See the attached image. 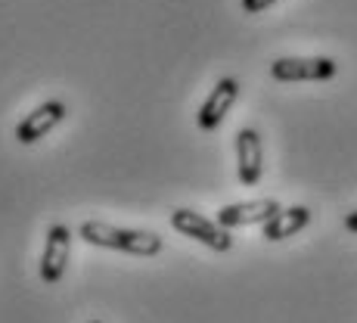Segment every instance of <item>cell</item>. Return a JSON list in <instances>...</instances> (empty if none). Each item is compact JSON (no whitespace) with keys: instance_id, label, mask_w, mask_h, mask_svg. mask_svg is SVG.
I'll return each mask as SVG.
<instances>
[{"instance_id":"4","label":"cell","mask_w":357,"mask_h":323,"mask_svg":"<svg viewBox=\"0 0 357 323\" xmlns=\"http://www.w3.org/2000/svg\"><path fill=\"white\" fill-rule=\"evenodd\" d=\"M68 258H72V230L66 224H50L40 252V280L44 286H56L66 277Z\"/></svg>"},{"instance_id":"8","label":"cell","mask_w":357,"mask_h":323,"mask_svg":"<svg viewBox=\"0 0 357 323\" xmlns=\"http://www.w3.org/2000/svg\"><path fill=\"white\" fill-rule=\"evenodd\" d=\"M283 205L277 199H249V202H233V205H224L218 211V224L233 230V227H252V224H261L264 227L271 221Z\"/></svg>"},{"instance_id":"6","label":"cell","mask_w":357,"mask_h":323,"mask_svg":"<svg viewBox=\"0 0 357 323\" xmlns=\"http://www.w3.org/2000/svg\"><path fill=\"white\" fill-rule=\"evenodd\" d=\"M236 100H239V81L236 78H221L215 87H211V93L205 97V103L199 106V112H196L199 130L211 134V130L221 128Z\"/></svg>"},{"instance_id":"1","label":"cell","mask_w":357,"mask_h":323,"mask_svg":"<svg viewBox=\"0 0 357 323\" xmlns=\"http://www.w3.org/2000/svg\"><path fill=\"white\" fill-rule=\"evenodd\" d=\"M78 236L100 249H115L128 252V255L140 258H155L165 249L162 236L155 230H130V227H115L106 221H84L78 227Z\"/></svg>"},{"instance_id":"5","label":"cell","mask_w":357,"mask_h":323,"mask_svg":"<svg viewBox=\"0 0 357 323\" xmlns=\"http://www.w3.org/2000/svg\"><path fill=\"white\" fill-rule=\"evenodd\" d=\"M66 119H68L66 103L63 100H47V103H40V106H34L31 112L16 125V140L22 143V147H31V143L44 140L53 128L63 125Z\"/></svg>"},{"instance_id":"7","label":"cell","mask_w":357,"mask_h":323,"mask_svg":"<svg viewBox=\"0 0 357 323\" xmlns=\"http://www.w3.org/2000/svg\"><path fill=\"white\" fill-rule=\"evenodd\" d=\"M236 174L243 187H255L264 174V147L255 128L236 130Z\"/></svg>"},{"instance_id":"12","label":"cell","mask_w":357,"mask_h":323,"mask_svg":"<svg viewBox=\"0 0 357 323\" xmlns=\"http://www.w3.org/2000/svg\"><path fill=\"white\" fill-rule=\"evenodd\" d=\"M91 323H100V320H91Z\"/></svg>"},{"instance_id":"2","label":"cell","mask_w":357,"mask_h":323,"mask_svg":"<svg viewBox=\"0 0 357 323\" xmlns=\"http://www.w3.org/2000/svg\"><path fill=\"white\" fill-rule=\"evenodd\" d=\"M171 227H174L177 233H183V236L208 246L211 252H230L233 249V236H230L227 227H221L218 221L199 215V211H193V209H174L171 211Z\"/></svg>"},{"instance_id":"3","label":"cell","mask_w":357,"mask_h":323,"mask_svg":"<svg viewBox=\"0 0 357 323\" xmlns=\"http://www.w3.org/2000/svg\"><path fill=\"white\" fill-rule=\"evenodd\" d=\"M339 72L335 59L329 57H280L271 63V78L295 84V81H329Z\"/></svg>"},{"instance_id":"11","label":"cell","mask_w":357,"mask_h":323,"mask_svg":"<svg viewBox=\"0 0 357 323\" xmlns=\"http://www.w3.org/2000/svg\"><path fill=\"white\" fill-rule=\"evenodd\" d=\"M345 230L357 233V211H348V215H345Z\"/></svg>"},{"instance_id":"9","label":"cell","mask_w":357,"mask_h":323,"mask_svg":"<svg viewBox=\"0 0 357 323\" xmlns=\"http://www.w3.org/2000/svg\"><path fill=\"white\" fill-rule=\"evenodd\" d=\"M311 224V209L307 205H289V209H280L264 227H261V236L267 243H280V239H289L298 230Z\"/></svg>"},{"instance_id":"10","label":"cell","mask_w":357,"mask_h":323,"mask_svg":"<svg viewBox=\"0 0 357 323\" xmlns=\"http://www.w3.org/2000/svg\"><path fill=\"white\" fill-rule=\"evenodd\" d=\"M277 0H239V6H243V13H264L267 6H273Z\"/></svg>"}]
</instances>
